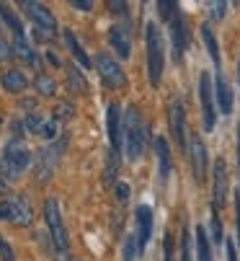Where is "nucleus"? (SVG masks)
I'll use <instances>...</instances> for the list:
<instances>
[{"label":"nucleus","instance_id":"24","mask_svg":"<svg viewBox=\"0 0 240 261\" xmlns=\"http://www.w3.org/2000/svg\"><path fill=\"white\" fill-rule=\"evenodd\" d=\"M13 55L21 57L26 65H34V62H36V55H34V49H31L29 42H26V34H18L16 39H13Z\"/></svg>","mask_w":240,"mask_h":261},{"label":"nucleus","instance_id":"5","mask_svg":"<svg viewBox=\"0 0 240 261\" xmlns=\"http://www.w3.org/2000/svg\"><path fill=\"white\" fill-rule=\"evenodd\" d=\"M44 222H47V228H49V238H52L55 248L60 253L67 251L70 241H67V230H65V222H62V212H60L57 199H52V197L44 202Z\"/></svg>","mask_w":240,"mask_h":261},{"label":"nucleus","instance_id":"18","mask_svg":"<svg viewBox=\"0 0 240 261\" xmlns=\"http://www.w3.org/2000/svg\"><path fill=\"white\" fill-rule=\"evenodd\" d=\"M215 98H217V103H220V111L222 114H232V88H230V83L225 81V75H215Z\"/></svg>","mask_w":240,"mask_h":261},{"label":"nucleus","instance_id":"23","mask_svg":"<svg viewBox=\"0 0 240 261\" xmlns=\"http://www.w3.org/2000/svg\"><path fill=\"white\" fill-rule=\"evenodd\" d=\"M194 236H196V261H212V248H209V236H207V230L199 225V228L194 230Z\"/></svg>","mask_w":240,"mask_h":261},{"label":"nucleus","instance_id":"43","mask_svg":"<svg viewBox=\"0 0 240 261\" xmlns=\"http://www.w3.org/2000/svg\"><path fill=\"white\" fill-rule=\"evenodd\" d=\"M237 171H240V124H237Z\"/></svg>","mask_w":240,"mask_h":261},{"label":"nucleus","instance_id":"41","mask_svg":"<svg viewBox=\"0 0 240 261\" xmlns=\"http://www.w3.org/2000/svg\"><path fill=\"white\" fill-rule=\"evenodd\" d=\"M227 261H237V253H235V243H232V238H227Z\"/></svg>","mask_w":240,"mask_h":261},{"label":"nucleus","instance_id":"17","mask_svg":"<svg viewBox=\"0 0 240 261\" xmlns=\"http://www.w3.org/2000/svg\"><path fill=\"white\" fill-rule=\"evenodd\" d=\"M109 44H111V49L119 55V57H129L132 55V39H129V29H124V26H111L109 29Z\"/></svg>","mask_w":240,"mask_h":261},{"label":"nucleus","instance_id":"22","mask_svg":"<svg viewBox=\"0 0 240 261\" xmlns=\"http://www.w3.org/2000/svg\"><path fill=\"white\" fill-rule=\"evenodd\" d=\"M199 31H202V42H204V47H207L212 62L220 67V44H217V36H215L212 26H209V23H202V29H199Z\"/></svg>","mask_w":240,"mask_h":261},{"label":"nucleus","instance_id":"7","mask_svg":"<svg viewBox=\"0 0 240 261\" xmlns=\"http://www.w3.org/2000/svg\"><path fill=\"white\" fill-rule=\"evenodd\" d=\"M62 150H65V140H62V142L57 140V142L47 145L44 150H39V155H36V171H34L36 184H44V181H49L52 171L57 168V161H60Z\"/></svg>","mask_w":240,"mask_h":261},{"label":"nucleus","instance_id":"4","mask_svg":"<svg viewBox=\"0 0 240 261\" xmlns=\"http://www.w3.org/2000/svg\"><path fill=\"white\" fill-rule=\"evenodd\" d=\"M31 204L23 194H11L0 202V220L8 222V225H16V228H26L31 225Z\"/></svg>","mask_w":240,"mask_h":261},{"label":"nucleus","instance_id":"44","mask_svg":"<svg viewBox=\"0 0 240 261\" xmlns=\"http://www.w3.org/2000/svg\"><path fill=\"white\" fill-rule=\"evenodd\" d=\"M65 261H77V258L75 256H65Z\"/></svg>","mask_w":240,"mask_h":261},{"label":"nucleus","instance_id":"2","mask_svg":"<svg viewBox=\"0 0 240 261\" xmlns=\"http://www.w3.org/2000/svg\"><path fill=\"white\" fill-rule=\"evenodd\" d=\"M29 163H31V153L23 145V140L11 137L3 147V153H0V173L6 176V181H13L29 168Z\"/></svg>","mask_w":240,"mask_h":261},{"label":"nucleus","instance_id":"14","mask_svg":"<svg viewBox=\"0 0 240 261\" xmlns=\"http://www.w3.org/2000/svg\"><path fill=\"white\" fill-rule=\"evenodd\" d=\"M183 122H186V111H183V103L176 98V101H171V135L178 142V147L186 153L189 150V142H186V127H183Z\"/></svg>","mask_w":240,"mask_h":261},{"label":"nucleus","instance_id":"38","mask_svg":"<svg viewBox=\"0 0 240 261\" xmlns=\"http://www.w3.org/2000/svg\"><path fill=\"white\" fill-rule=\"evenodd\" d=\"M106 8L111 11V13H127V3H124V0H109V3H106Z\"/></svg>","mask_w":240,"mask_h":261},{"label":"nucleus","instance_id":"11","mask_svg":"<svg viewBox=\"0 0 240 261\" xmlns=\"http://www.w3.org/2000/svg\"><path fill=\"white\" fill-rule=\"evenodd\" d=\"M168 26H171L173 60H176V62H181V57H183V52H186V44H189V29H186V18H183L181 8H176V11H173V16H171Z\"/></svg>","mask_w":240,"mask_h":261},{"label":"nucleus","instance_id":"34","mask_svg":"<svg viewBox=\"0 0 240 261\" xmlns=\"http://www.w3.org/2000/svg\"><path fill=\"white\" fill-rule=\"evenodd\" d=\"M163 261H173V236L166 233L163 238Z\"/></svg>","mask_w":240,"mask_h":261},{"label":"nucleus","instance_id":"15","mask_svg":"<svg viewBox=\"0 0 240 261\" xmlns=\"http://www.w3.org/2000/svg\"><path fill=\"white\" fill-rule=\"evenodd\" d=\"M135 220H137V243H140V253L147 248L150 238H152V210L147 204H140L135 210Z\"/></svg>","mask_w":240,"mask_h":261},{"label":"nucleus","instance_id":"33","mask_svg":"<svg viewBox=\"0 0 240 261\" xmlns=\"http://www.w3.org/2000/svg\"><path fill=\"white\" fill-rule=\"evenodd\" d=\"M127 199H129V184L119 181V184H116V202H119V204H127Z\"/></svg>","mask_w":240,"mask_h":261},{"label":"nucleus","instance_id":"35","mask_svg":"<svg viewBox=\"0 0 240 261\" xmlns=\"http://www.w3.org/2000/svg\"><path fill=\"white\" fill-rule=\"evenodd\" d=\"M13 57V47L3 39V34H0V62H8Z\"/></svg>","mask_w":240,"mask_h":261},{"label":"nucleus","instance_id":"29","mask_svg":"<svg viewBox=\"0 0 240 261\" xmlns=\"http://www.w3.org/2000/svg\"><path fill=\"white\" fill-rule=\"evenodd\" d=\"M34 86H36V91L42 93V96H55V91H57V83L47 75V72H39L36 81H34Z\"/></svg>","mask_w":240,"mask_h":261},{"label":"nucleus","instance_id":"8","mask_svg":"<svg viewBox=\"0 0 240 261\" xmlns=\"http://www.w3.org/2000/svg\"><path fill=\"white\" fill-rule=\"evenodd\" d=\"M96 67H98V75H101V83L106 86V88H124V70L119 67V62L111 57V55H106V52H101L98 57H96Z\"/></svg>","mask_w":240,"mask_h":261},{"label":"nucleus","instance_id":"45","mask_svg":"<svg viewBox=\"0 0 240 261\" xmlns=\"http://www.w3.org/2000/svg\"><path fill=\"white\" fill-rule=\"evenodd\" d=\"M237 81H240V62H237Z\"/></svg>","mask_w":240,"mask_h":261},{"label":"nucleus","instance_id":"37","mask_svg":"<svg viewBox=\"0 0 240 261\" xmlns=\"http://www.w3.org/2000/svg\"><path fill=\"white\" fill-rule=\"evenodd\" d=\"M207 8H209V13H212V18H222L225 16V11H227V3H207Z\"/></svg>","mask_w":240,"mask_h":261},{"label":"nucleus","instance_id":"40","mask_svg":"<svg viewBox=\"0 0 240 261\" xmlns=\"http://www.w3.org/2000/svg\"><path fill=\"white\" fill-rule=\"evenodd\" d=\"M70 6L77 8V11H91V8H93L91 0H70Z\"/></svg>","mask_w":240,"mask_h":261},{"label":"nucleus","instance_id":"32","mask_svg":"<svg viewBox=\"0 0 240 261\" xmlns=\"http://www.w3.org/2000/svg\"><path fill=\"white\" fill-rule=\"evenodd\" d=\"M209 233H212V243H222V222L217 217V210L212 212V220H209Z\"/></svg>","mask_w":240,"mask_h":261},{"label":"nucleus","instance_id":"31","mask_svg":"<svg viewBox=\"0 0 240 261\" xmlns=\"http://www.w3.org/2000/svg\"><path fill=\"white\" fill-rule=\"evenodd\" d=\"M72 114H75V109H72V103H67V101H62V103L55 106V119H57V122H70Z\"/></svg>","mask_w":240,"mask_h":261},{"label":"nucleus","instance_id":"10","mask_svg":"<svg viewBox=\"0 0 240 261\" xmlns=\"http://www.w3.org/2000/svg\"><path fill=\"white\" fill-rule=\"evenodd\" d=\"M186 153H189V163H191L194 178L202 184L204 176H207V163H209V155H207V147H204L202 137L191 132V137H189V150H186Z\"/></svg>","mask_w":240,"mask_h":261},{"label":"nucleus","instance_id":"19","mask_svg":"<svg viewBox=\"0 0 240 261\" xmlns=\"http://www.w3.org/2000/svg\"><path fill=\"white\" fill-rule=\"evenodd\" d=\"M155 155H157L160 178L166 181L171 176V147H168V140L166 137H155Z\"/></svg>","mask_w":240,"mask_h":261},{"label":"nucleus","instance_id":"25","mask_svg":"<svg viewBox=\"0 0 240 261\" xmlns=\"http://www.w3.org/2000/svg\"><path fill=\"white\" fill-rule=\"evenodd\" d=\"M0 18H3V23L13 31V36L23 34V26H21V18L16 16V11L8 6V3H0Z\"/></svg>","mask_w":240,"mask_h":261},{"label":"nucleus","instance_id":"12","mask_svg":"<svg viewBox=\"0 0 240 261\" xmlns=\"http://www.w3.org/2000/svg\"><path fill=\"white\" fill-rule=\"evenodd\" d=\"M23 127L36 135V137H42V140H55L60 135V122L55 117H47V114H39V111H34V114L26 117Z\"/></svg>","mask_w":240,"mask_h":261},{"label":"nucleus","instance_id":"9","mask_svg":"<svg viewBox=\"0 0 240 261\" xmlns=\"http://www.w3.org/2000/svg\"><path fill=\"white\" fill-rule=\"evenodd\" d=\"M21 11L34 21V29L47 31V34H55V31H57V21H55V16L49 13L47 6L34 3V0H21Z\"/></svg>","mask_w":240,"mask_h":261},{"label":"nucleus","instance_id":"26","mask_svg":"<svg viewBox=\"0 0 240 261\" xmlns=\"http://www.w3.org/2000/svg\"><path fill=\"white\" fill-rule=\"evenodd\" d=\"M116 171H119V153L109 150L106 153V168H103V186H111L116 181Z\"/></svg>","mask_w":240,"mask_h":261},{"label":"nucleus","instance_id":"13","mask_svg":"<svg viewBox=\"0 0 240 261\" xmlns=\"http://www.w3.org/2000/svg\"><path fill=\"white\" fill-rule=\"evenodd\" d=\"M227 202V166L222 158L215 161V171H212V207L220 210Z\"/></svg>","mask_w":240,"mask_h":261},{"label":"nucleus","instance_id":"6","mask_svg":"<svg viewBox=\"0 0 240 261\" xmlns=\"http://www.w3.org/2000/svg\"><path fill=\"white\" fill-rule=\"evenodd\" d=\"M199 101H202V124L207 132H212L217 124V109H215V86L209 72L199 75Z\"/></svg>","mask_w":240,"mask_h":261},{"label":"nucleus","instance_id":"21","mask_svg":"<svg viewBox=\"0 0 240 261\" xmlns=\"http://www.w3.org/2000/svg\"><path fill=\"white\" fill-rule=\"evenodd\" d=\"M0 83H3V88L8 93H21L26 88V75H23L21 70H8V72H3Z\"/></svg>","mask_w":240,"mask_h":261},{"label":"nucleus","instance_id":"27","mask_svg":"<svg viewBox=\"0 0 240 261\" xmlns=\"http://www.w3.org/2000/svg\"><path fill=\"white\" fill-rule=\"evenodd\" d=\"M140 256V243H137V236L129 233L124 236V246H122V261H137Z\"/></svg>","mask_w":240,"mask_h":261},{"label":"nucleus","instance_id":"42","mask_svg":"<svg viewBox=\"0 0 240 261\" xmlns=\"http://www.w3.org/2000/svg\"><path fill=\"white\" fill-rule=\"evenodd\" d=\"M6 189H8V181H6L3 173H0V194H6Z\"/></svg>","mask_w":240,"mask_h":261},{"label":"nucleus","instance_id":"39","mask_svg":"<svg viewBox=\"0 0 240 261\" xmlns=\"http://www.w3.org/2000/svg\"><path fill=\"white\" fill-rule=\"evenodd\" d=\"M235 225H237V243H240V189L235 192Z\"/></svg>","mask_w":240,"mask_h":261},{"label":"nucleus","instance_id":"3","mask_svg":"<svg viewBox=\"0 0 240 261\" xmlns=\"http://www.w3.org/2000/svg\"><path fill=\"white\" fill-rule=\"evenodd\" d=\"M145 49H147V78H150V86H160L163 65H166V49H163L160 29L155 23L145 26Z\"/></svg>","mask_w":240,"mask_h":261},{"label":"nucleus","instance_id":"28","mask_svg":"<svg viewBox=\"0 0 240 261\" xmlns=\"http://www.w3.org/2000/svg\"><path fill=\"white\" fill-rule=\"evenodd\" d=\"M67 83H70V91L72 93H83L86 91V78L75 65H67Z\"/></svg>","mask_w":240,"mask_h":261},{"label":"nucleus","instance_id":"16","mask_svg":"<svg viewBox=\"0 0 240 261\" xmlns=\"http://www.w3.org/2000/svg\"><path fill=\"white\" fill-rule=\"evenodd\" d=\"M106 129H109V142H111V150L119 153L122 150V111H119L116 103H109L106 109Z\"/></svg>","mask_w":240,"mask_h":261},{"label":"nucleus","instance_id":"30","mask_svg":"<svg viewBox=\"0 0 240 261\" xmlns=\"http://www.w3.org/2000/svg\"><path fill=\"white\" fill-rule=\"evenodd\" d=\"M191 230L189 225L183 222V228H181V261H194V253H191Z\"/></svg>","mask_w":240,"mask_h":261},{"label":"nucleus","instance_id":"36","mask_svg":"<svg viewBox=\"0 0 240 261\" xmlns=\"http://www.w3.org/2000/svg\"><path fill=\"white\" fill-rule=\"evenodd\" d=\"M0 261H16V253H13V248L0 238Z\"/></svg>","mask_w":240,"mask_h":261},{"label":"nucleus","instance_id":"20","mask_svg":"<svg viewBox=\"0 0 240 261\" xmlns=\"http://www.w3.org/2000/svg\"><path fill=\"white\" fill-rule=\"evenodd\" d=\"M62 36H65V44H67V49L72 52V57H75L80 65H83V70H88V67H91V57L86 55V49H83V47L77 44L75 34H72L70 29H65V31H62Z\"/></svg>","mask_w":240,"mask_h":261},{"label":"nucleus","instance_id":"1","mask_svg":"<svg viewBox=\"0 0 240 261\" xmlns=\"http://www.w3.org/2000/svg\"><path fill=\"white\" fill-rule=\"evenodd\" d=\"M124 153L129 161H137L142 155V147H145V140H147V127H145V119L140 114L137 106H129L124 111Z\"/></svg>","mask_w":240,"mask_h":261}]
</instances>
